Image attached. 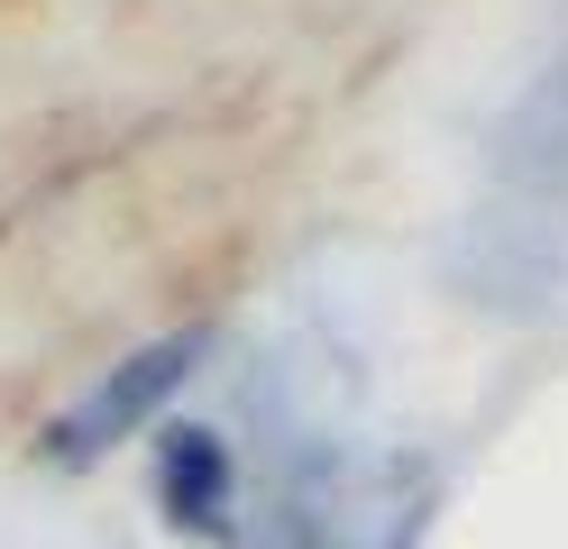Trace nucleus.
<instances>
[{
  "label": "nucleus",
  "instance_id": "f257e3e1",
  "mask_svg": "<svg viewBox=\"0 0 568 549\" xmlns=\"http://www.w3.org/2000/svg\"><path fill=\"white\" fill-rule=\"evenodd\" d=\"M202 357H211V321H184V329H165V339L129 348L120 366H101L92 394H74V403L47 421V458H55V467H92V458H111L120 439L156 430V413L193 385Z\"/></svg>",
  "mask_w": 568,
  "mask_h": 549
},
{
  "label": "nucleus",
  "instance_id": "f03ea898",
  "mask_svg": "<svg viewBox=\"0 0 568 549\" xmlns=\"http://www.w3.org/2000/svg\"><path fill=\"white\" fill-rule=\"evenodd\" d=\"M230 495H239L230 439L202 430V421H165L156 430V504H165V522L193 531V540H221L230 531Z\"/></svg>",
  "mask_w": 568,
  "mask_h": 549
}]
</instances>
